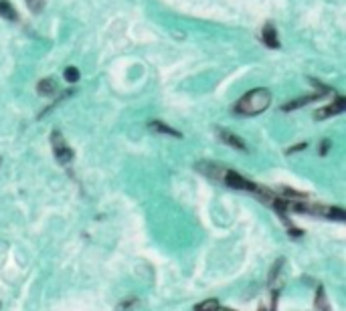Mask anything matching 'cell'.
Here are the masks:
<instances>
[{"label": "cell", "mask_w": 346, "mask_h": 311, "mask_svg": "<svg viewBox=\"0 0 346 311\" xmlns=\"http://www.w3.org/2000/svg\"><path fill=\"white\" fill-rule=\"evenodd\" d=\"M271 103V93L263 87H255L251 91H247L233 107V111L237 115H257L261 111H265Z\"/></svg>", "instance_id": "6da1fadb"}, {"label": "cell", "mask_w": 346, "mask_h": 311, "mask_svg": "<svg viewBox=\"0 0 346 311\" xmlns=\"http://www.w3.org/2000/svg\"><path fill=\"white\" fill-rule=\"evenodd\" d=\"M51 144H53V154L57 158L61 164H69L71 160H73V150L67 146V142H65V138H63V134L61 132H53L51 134Z\"/></svg>", "instance_id": "7a4b0ae2"}, {"label": "cell", "mask_w": 346, "mask_h": 311, "mask_svg": "<svg viewBox=\"0 0 346 311\" xmlns=\"http://www.w3.org/2000/svg\"><path fill=\"white\" fill-rule=\"evenodd\" d=\"M344 107H346L344 97H342V95H336L332 103L316 111V119H320V121H322V119H326V117H330V115H338V113H342V111H344Z\"/></svg>", "instance_id": "3957f363"}, {"label": "cell", "mask_w": 346, "mask_h": 311, "mask_svg": "<svg viewBox=\"0 0 346 311\" xmlns=\"http://www.w3.org/2000/svg\"><path fill=\"white\" fill-rule=\"evenodd\" d=\"M261 41L265 43V47L269 49H280V39H278V31L271 22H267L263 29H261Z\"/></svg>", "instance_id": "277c9868"}, {"label": "cell", "mask_w": 346, "mask_h": 311, "mask_svg": "<svg viewBox=\"0 0 346 311\" xmlns=\"http://www.w3.org/2000/svg\"><path fill=\"white\" fill-rule=\"evenodd\" d=\"M219 136H221V140L231 146V148H235V150H241V152H247V146H245V142L239 138V136H235V134H231L227 129H221L219 132Z\"/></svg>", "instance_id": "5b68a950"}, {"label": "cell", "mask_w": 346, "mask_h": 311, "mask_svg": "<svg viewBox=\"0 0 346 311\" xmlns=\"http://www.w3.org/2000/svg\"><path fill=\"white\" fill-rule=\"evenodd\" d=\"M150 129H154L158 134H168V136H174V138H180V132H176V129H172L170 125H166L162 121H150Z\"/></svg>", "instance_id": "8992f818"}, {"label": "cell", "mask_w": 346, "mask_h": 311, "mask_svg": "<svg viewBox=\"0 0 346 311\" xmlns=\"http://www.w3.org/2000/svg\"><path fill=\"white\" fill-rule=\"evenodd\" d=\"M138 305H140V299H138V297H128V299H123V301H119V303L115 305V311H136Z\"/></svg>", "instance_id": "52a82bcc"}, {"label": "cell", "mask_w": 346, "mask_h": 311, "mask_svg": "<svg viewBox=\"0 0 346 311\" xmlns=\"http://www.w3.org/2000/svg\"><path fill=\"white\" fill-rule=\"evenodd\" d=\"M314 307H316L318 311H328V301H326L324 287H318V291H316V301H314Z\"/></svg>", "instance_id": "ba28073f"}, {"label": "cell", "mask_w": 346, "mask_h": 311, "mask_svg": "<svg viewBox=\"0 0 346 311\" xmlns=\"http://www.w3.org/2000/svg\"><path fill=\"white\" fill-rule=\"evenodd\" d=\"M37 89L43 95H53L55 93V83H53V79H43V81H39Z\"/></svg>", "instance_id": "9c48e42d"}, {"label": "cell", "mask_w": 346, "mask_h": 311, "mask_svg": "<svg viewBox=\"0 0 346 311\" xmlns=\"http://www.w3.org/2000/svg\"><path fill=\"white\" fill-rule=\"evenodd\" d=\"M0 14L8 20H16V10L6 2V0H0Z\"/></svg>", "instance_id": "30bf717a"}, {"label": "cell", "mask_w": 346, "mask_h": 311, "mask_svg": "<svg viewBox=\"0 0 346 311\" xmlns=\"http://www.w3.org/2000/svg\"><path fill=\"white\" fill-rule=\"evenodd\" d=\"M312 99H320V95H308V97H304V99H295V101H291V103H286L284 105V111H289V109H295V107H304L306 103H310Z\"/></svg>", "instance_id": "8fae6325"}, {"label": "cell", "mask_w": 346, "mask_h": 311, "mask_svg": "<svg viewBox=\"0 0 346 311\" xmlns=\"http://www.w3.org/2000/svg\"><path fill=\"white\" fill-rule=\"evenodd\" d=\"M219 309V301L217 299H207V301H203V303H199L194 311H217Z\"/></svg>", "instance_id": "7c38bea8"}, {"label": "cell", "mask_w": 346, "mask_h": 311, "mask_svg": "<svg viewBox=\"0 0 346 311\" xmlns=\"http://www.w3.org/2000/svg\"><path fill=\"white\" fill-rule=\"evenodd\" d=\"M63 77H65V81L75 83V81H79V69H77V67H67L65 73H63Z\"/></svg>", "instance_id": "4fadbf2b"}, {"label": "cell", "mask_w": 346, "mask_h": 311, "mask_svg": "<svg viewBox=\"0 0 346 311\" xmlns=\"http://www.w3.org/2000/svg\"><path fill=\"white\" fill-rule=\"evenodd\" d=\"M27 6L31 8V12H41L43 10V6H45V2L43 0H27Z\"/></svg>", "instance_id": "5bb4252c"}, {"label": "cell", "mask_w": 346, "mask_h": 311, "mask_svg": "<svg viewBox=\"0 0 346 311\" xmlns=\"http://www.w3.org/2000/svg\"><path fill=\"white\" fill-rule=\"evenodd\" d=\"M328 146H330V142H322V150H320V154L324 156L328 152Z\"/></svg>", "instance_id": "9a60e30c"}, {"label": "cell", "mask_w": 346, "mask_h": 311, "mask_svg": "<svg viewBox=\"0 0 346 311\" xmlns=\"http://www.w3.org/2000/svg\"><path fill=\"white\" fill-rule=\"evenodd\" d=\"M217 311H233V309H229V307H219Z\"/></svg>", "instance_id": "2e32d148"}]
</instances>
